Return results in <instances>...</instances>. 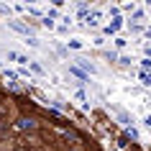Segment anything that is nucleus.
Instances as JSON below:
<instances>
[{
  "label": "nucleus",
  "instance_id": "obj_8",
  "mask_svg": "<svg viewBox=\"0 0 151 151\" xmlns=\"http://www.w3.org/2000/svg\"><path fill=\"white\" fill-rule=\"evenodd\" d=\"M0 67H3V62H0Z\"/></svg>",
  "mask_w": 151,
  "mask_h": 151
},
{
  "label": "nucleus",
  "instance_id": "obj_3",
  "mask_svg": "<svg viewBox=\"0 0 151 151\" xmlns=\"http://www.w3.org/2000/svg\"><path fill=\"white\" fill-rule=\"evenodd\" d=\"M69 72H72V74H74V77H80V80H82V82L87 80V74H85V72H82V69H80V67H69Z\"/></svg>",
  "mask_w": 151,
  "mask_h": 151
},
{
  "label": "nucleus",
  "instance_id": "obj_1",
  "mask_svg": "<svg viewBox=\"0 0 151 151\" xmlns=\"http://www.w3.org/2000/svg\"><path fill=\"white\" fill-rule=\"evenodd\" d=\"M13 128H16V131H33L36 123H33V118H18Z\"/></svg>",
  "mask_w": 151,
  "mask_h": 151
},
{
  "label": "nucleus",
  "instance_id": "obj_2",
  "mask_svg": "<svg viewBox=\"0 0 151 151\" xmlns=\"http://www.w3.org/2000/svg\"><path fill=\"white\" fill-rule=\"evenodd\" d=\"M120 26H123V21H120V18H115V23H110V26H105V33H108V36H110V33H115V31H118Z\"/></svg>",
  "mask_w": 151,
  "mask_h": 151
},
{
  "label": "nucleus",
  "instance_id": "obj_6",
  "mask_svg": "<svg viewBox=\"0 0 151 151\" xmlns=\"http://www.w3.org/2000/svg\"><path fill=\"white\" fill-rule=\"evenodd\" d=\"M41 23L46 26V28H54V21H51V18H44V21H41Z\"/></svg>",
  "mask_w": 151,
  "mask_h": 151
},
{
  "label": "nucleus",
  "instance_id": "obj_4",
  "mask_svg": "<svg viewBox=\"0 0 151 151\" xmlns=\"http://www.w3.org/2000/svg\"><path fill=\"white\" fill-rule=\"evenodd\" d=\"M28 67H31V69L36 72V74H44V67H41L39 62H33V59H31V62H28Z\"/></svg>",
  "mask_w": 151,
  "mask_h": 151
},
{
  "label": "nucleus",
  "instance_id": "obj_5",
  "mask_svg": "<svg viewBox=\"0 0 151 151\" xmlns=\"http://www.w3.org/2000/svg\"><path fill=\"white\" fill-rule=\"evenodd\" d=\"M10 28H16V31H21V33H26V36H28V28H26V26H21V23H10Z\"/></svg>",
  "mask_w": 151,
  "mask_h": 151
},
{
  "label": "nucleus",
  "instance_id": "obj_7",
  "mask_svg": "<svg viewBox=\"0 0 151 151\" xmlns=\"http://www.w3.org/2000/svg\"><path fill=\"white\" fill-rule=\"evenodd\" d=\"M3 115H5V105H0V118H3Z\"/></svg>",
  "mask_w": 151,
  "mask_h": 151
}]
</instances>
